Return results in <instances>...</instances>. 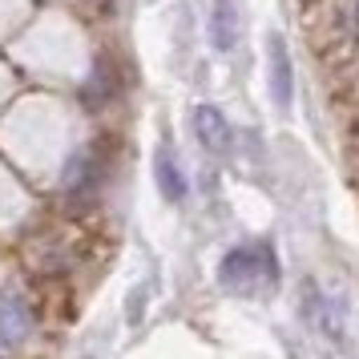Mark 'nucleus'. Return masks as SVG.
<instances>
[{
	"instance_id": "f03ea898",
	"label": "nucleus",
	"mask_w": 359,
	"mask_h": 359,
	"mask_svg": "<svg viewBox=\"0 0 359 359\" xmlns=\"http://www.w3.org/2000/svg\"><path fill=\"white\" fill-rule=\"evenodd\" d=\"M109 170H114V146L105 137H97V142L81 146L65 162V170H61V194L69 202H93L105 190V182H109Z\"/></svg>"
},
{
	"instance_id": "39448f33",
	"label": "nucleus",
	"mask_w": 359,
	"mask_h": 359,
	"mask_svg": "<svg viewBox=\"0 0 359 359\" xmlns=\"http://www.w3.org/2000/svg\"><path fill=\"white\" fill-rule=\"evenodd\" d=\"M117 93H121V69H117L114 57H97L93 69H89V77L81 81L85 109H105V105L117 101Z\"/></svg>"
},
{
	"instance_id": "0eeeda50",
	"label": "nucleus",
	"mask_w": 359,
	"mask_h": 359,
	"mask_svg": "<svg viewBox=\"0 0 359 359\" xmlns=\"http://www.w3.org/2000/svg\"><path fill=\"white\" fill-rule=\"evenodd\" d=\"M154 182H158V194H162L165 202H182V198L190 194L186 170H182L178 154L170 146H158V154H154Z\"/></svg>"
},
{
	"instance_id": "20e7f679",
	"label": "nucleus",
	"mask_w": 359,
	"mask_h": 359,
	"mask_svg": "<svg viewBox=\"0 0 359 359\" xmlns=\"http://www.w3.org/2000/svg\"><path fill=\"white\" fill-rule=\"evenodd\" d=\"M36 331L33 303L20 291H0V343L4 347H20Z\"/></svg>"
},
{
	"instance_id": "6e6552de",
	"label": "nucleus",
	"mask_w": 359,
	"mask_h": 359,
	"mask_svg": "<svg viewBox=\"0 0 359 359\" xmlns=\"http://www.w3.org/2000/svg\"><path fill=\"white\" fill-rule=\"evenodd\" d=\"M210 41L218 53H230L238 41V8L234 0H214L210 8Z\"/></svg>"
},
{
	"instance_id": "423d86ee",
	"label": "nucleus",
	"mask_w": 359,
	"mask_h": 359,
	"mask_svg": "<svg viewBox=\"0 0 359 359\" xmlns=\"http://www.w3.org/2000/svg\"><path fill=\"white\" fill-rule=\"evenodd\" d=\"M190 126H194L198 142H202L206 154H230L234 130H230V121L222 117V109H214V105H194V109H190Z\"/></svg>"
},
{
	"instance_id": "7ed1b4c3",
	"label": "nucleus",
	"mask_w": 359,
	"mask_h": 359,
	"mask_svg": "<svg viewBox=\"0 0 359 359\" xmlns=\"http://www.w3.org/2000/svg\"><path fill=\"white\" fill-rule=\"evenodd\" d=\"M266 85H271V101L278 109H291L294 101V65H291V49L278 33L266 36Z\"/></svg>"
},
{
	"instance_id": "f257e3e1",
	"label": "nucleus",
	"mask_w": 359,
	"mask_h": 359,
	"mask_svg": "<svg viewBox=\"0 0 359 359\" xmlns=\"http://www.w3.org/2000/svg\"><path fill=\"white\" fill-rule=\"evenodd\" d=\"M218 283L230 294H246V299L259 291H271L278 283V262L271 243H243L226 250L218 262Z\"/></svg>"
}]
</instances>
